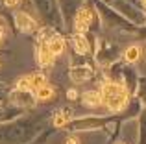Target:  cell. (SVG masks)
I'll return each mask as SVG.
<instances>
[{
	"label": "cell",
	"instance_id": "cell-10",
	"mask_svg": "<svg viewBox=\"0 0 146 144\" xmlns=\"http://www.w3.org/2000/svg\"><path fill=\"white\" fill-rule=\"evenodd\" d=\"M70 118H72V111H70V109H63V111L56 113V116H54V124H56L57 127H61V126H65Z\"/></svg>",
	"mask_w": 146,
	"mask_h": 144
},
{
	"label": "cell",
	"instance_id": "cell-19",
	"mask_svg": "<svg viewBox=\"0 0 146 144\" xmlns=\"http://www.w3.org/2000/svg\"><path fill=\"white\" fill-rule=\"evenodd\" d=\"M144 4H146V0H144Z\"/></svg>",
	"mask_w": 146,
	"mask_h": 144
},
{
	"label": "cell",
	"instance_id": "cell-16",
	"mask_svg": "<svg viewBox=\"0 0 146 144\" xmlns=\"http://www.w3.org/2000/svg\"><path fill=\"white\" fill-rule=\"evenodd\" d=\"M67 144H80V141L76 137H70V139H67Z\"/></svg>",
	"mask_w": 146,
	"mask_h": 144
},
{
	"label": "cell",
	"instance_id": "cell-9",
	"mask_svg": "<svg viewBox=\"0 0 146 144\" xmlns=\"http://www.w3.org/2000/svg\"><path fill=\"white\" fill-rule=\"evenodd\" d=\"M54 94H56V90H54V87H50L48 83H46V85H43V87H39V89L35 90V98H37V100H41V102L52 100Z\"/></svg>",
	"mask_w": 146,
	"mask_h": 144
},
{
	"label": "cell",
	"instance_id": "cell-7",
	"mask_svg": "<svg viewBox=\"0 0 146 144\" xmlns=\"http://www.w3.org/2000/svg\"><path fill=\"white\" fill-rule=\"evenodd\" d=\"M70 41H72V46H74L76 54H87L89 52V43H87L83 33H74L70 37Z\"/></svg>",
	"mask_w": 146,
	"mask_h": 144
},
{
	"label": "cell",
	"instance_id": "cell-14",
	"mask_svg": "<svg viewBox=\"0 0 146 144\" xmlns=\"http://www.w3.org/2000/svg\"><path fill=\"white\" fill-rule=\"evenodd\" d=\"M21 2H22V0H4V4H6L7 7H17Z\"/></svg>",
	"mask_w": 146,
	"mask_h": 144
},
{
	"label": "cell",
	"instance_id": "cell-3",
	"mask_svg": "<svg viewBox=\"0 0 146 144\" xmlns=\"http://www.w3.org/2000/svg\"><path fill=\"white\" fill-rule=\"evenodd\" d=\"M91 24V9L89 7H82V9L76 13V20H74V33H85L89 30Z\"/></svg>",
	"mask_w": 146,
	"mask_h": 144
},
{
	"label": "cell",
	"instance_id": "cell-13",
	"mask_svg": "<svg viewBox=\"0 0 146 144\" xmlns=\"http://www.w3.org/2000/svg\"><path fill=\"white\" fill-rule=\"evenodd\" d=\"M17 90H24V92H32V81H30V76H24L17 81Z\"/></svg>",
	"mask_w": 146,
	"mask_h": 144
},
{
	"label": "cell",
	"instance_id": "cell-15",
	"mask_svg": "<svg viewBox=\"0 0 146 144\" xmlns=\"http://www.w3.org/2000/svg\"><path fill=\"white\" fill-rule=\"evenodd\" d=\"M67 96L70 98V100H76V96H78V92H76L74 89H70V90H68V92H67Z\"/></svg>",
	"mask_w": 146,
	"mask_h": 144
},
{
	"label": "cell",
	"instance_id": "cell-17",
	"mask_svg": "<svg viewBox=\"0 0 146 144\" xmlns=\"http://www.w3.org/2000/svg\"><path fill=\"white\" fill-rule=\"evenodd\" d=\"M2 39H4V32L0 30V43H2Z\"/></svg>",
	"mask_w": 146,
	"mask_h": 144
},
{
	"label": "cell",
	"instance_id": "cell-8",
	"mask_svg": "<svg viewBox=\"0 0 146 144\" xmlns=\"http://www.w3.org/2000/svg\"><path fill=\"white\" fill-rule=\"evenodd\" d=\"M46 46H48V50L52 52L54 55H59V54H63V52H65V39L61 35H52L48 39Z\"/></svg>",
	"mask_w": 146,
	"mask_h": 144
},
{
	"label": "cell",
	"instance_id": "cell-6",
	"mask_svg": "<svg viewBox=\"0 0 146 144\" xmlns=\"http://www.w3.org/2000/svg\"><path fill=\"white\" fill-rule=\"evenodd\" d=\"M54 57H56V55H54L52 52L48 50L46 43H43V44L39 46V50H37V59H39V65H41V67H52Z\"/></svg>",
	"mask_w": 146,
	"mask_h": 144
},
{
	"label": "cell",
	"instance_id": "cell-11",
	"mask_svg": "<svg viewBox=\"0 0 146 144\" xmlns=\"http://www.w3.org/2000/svg\"><path fill=\"white\" fill-rule=\"evenodd\" d=\"M139 57H141V48L139 46H129V48H126V52H124V59L128 63H135V61H139Z\"/></svg>",
	"mask_w": 146,
	"mask_h": 144
},
{
	"label": "cell",
	"instance_id": "cell-2",
	"mask_svg": "<svg viewBox=\"0 0 146 144\" xmlns=\"http://www.w3.org/2000/svg\"><path fill=\"white\" fill-rule=\"evenodd\" d=\"M15 22H17V28L24 33H32V32L37 30L35 18H32L28 13H24V11H15Z\"/></svg>",
	"mask_w": 146,
	"mask_h": 144
},
{
	"label": "cell",
	"instance_id": "cell-12",
	"mask_svg": "<svg viewBox=\"0 0 146 144\" xmlns=\"http://www.w3.org/2000/svg\"><path fill=\"white\" fill-rule=\"evenodd\" d=\"M30 81H32V90H37L39 87L46 85V78H44L43 72H35V74L30 76Z\"/></svg>",
	"mask_w": 146,
	"mask_h": 144
},
{
	"label": "cell",
	"instance_id": "cell-1",
	"mask_svg": "<svg viewBox=\"0 0 146 144\" xmlns=\"http://www.w3.org/2000/svg\"><path fill=\"white\" fill-rule=\"evenodd\" d=\"M100 94H102V100L107 105V109L113 113L122 111L128 105V100H129V94L126 90V87L120 85V83H115V81L104 83Z\"/></svg>",
	"mask_w": 146,
	"mask_h": 144
},
{
	"label": "cell",
	"instance_id": "cell-4",
	"mask_svg": "<svg viewBox=\"0 0 146 144\" xmlns=\"http://www.w3.org/2000/svg\"><path fill=\"white\" fill-rule=\"evenodd\" d=\"M68 76H70V79L74 83H82V81H87V79L93 76V69H89V67H85V65L72 67L70 72H68Z\"/></svg>",
	"mask_w": 146,
	"mask_h": 144
},
{
	"label": "cell",
	"instance_id": "cell-5",
	"mask_svg": "<svg viewBox=\"0 0 146 144\" xmlns=\"http://www.w3.org/2000/svg\"><path fill=\"white\" fill-rule=\"evenodd\" d=\"M82 102H83V105H85V107H91V109L100 107V105L104 104L102 94H100L98 90H87V92L82 96Z\"/></svg>",
	"mask_w": 146,
	"mask_h": 144
},
{
	"label": "cell",
	"instance_id": "cell-18",
	"mask_svg": "<svg viewBox=\"0 0 146 144\" xmlns=\"http://www.w3.org/2000/svg\"><path fill=\"white\" fill-rule=\"evenodd\" d=\"M0 24H4V20H2V18H0Z\"/></svg>",
	"mask_w": 146,
	"mask_h": 144
}]
</instances>
